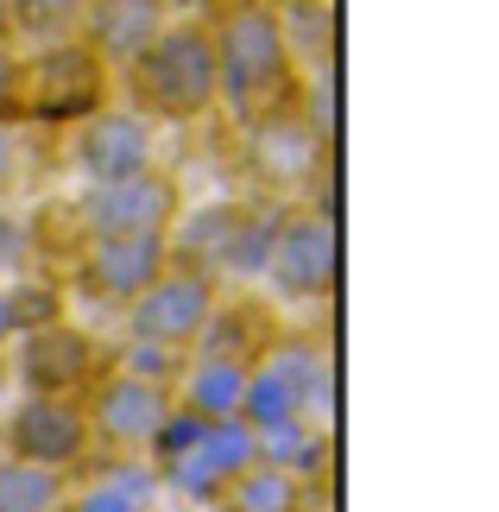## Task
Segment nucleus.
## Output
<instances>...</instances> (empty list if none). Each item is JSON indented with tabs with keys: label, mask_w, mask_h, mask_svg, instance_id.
Masks as SVG:
<instances>
[{
	"label": "nucleus",
	"mask_w": 499,
	"mask_h": 512,
	"mask_svg": "<svg viewBox=\"0 0 499 512\" xmlns=\"http://www.w3.org/2000/svg\"><path fill=\"white\" fill-rule=\"evenodd\" d=\"M209 32H215V114H228L241 133L278 121V114H297L304 76L278 38L272 0H228L209 19Z\"/></svg>",
	"instance_id": "nucleus-1"
},
{
	"label": "nucleus",
	"mask_w": 499,
	"mask_h": 512,
	"mask_svg": "<svg viewBox=\"0 0 499 512\" xmlns=\"http://www.w3.org/2000/svg\"><path fill=\"white\" fill-rule=\"evenodd\" d=\"M114 95L158 127H190L215 114V32L203 13H171L133 64L114 76Z\"/></svg>",
	"instance_id": "nucleus-2"
},
{
	"label": "nucleus",
	"mask_w": 499,
	"mask_h": 512,
	"mask_svg": "<svg viewBox=\"0 0 499 512\" xmlns=\"http://www.w3.org/2000/svg\"><path fill=\"white\" fill-rule=\"evenodd\" d=\"M108 102H121L114 95V70L83 38H57V45L19 51V127L70 133L89 114H102Z\"/></svg>",
	"instance_id": "nucleus-3"
},
{
	"label": "nucleus",
	"mask_w": 499,
	"mask_h": 512,
	"mask_svg": "<svg viewBox=\"0 0 499 512\" xmlns=\"http://www.w3.org/2000/svg\"><path fill=\"white\" fill-rule=\"evenodd\" d=\"M64 159L83 184H121V177L158 171V127L127 102H108L102 114H89L83 127L64 133Z\"/></svg>",
	"instance_id": "nucleus-4"
},
{
	"label": "nucleus",
	"mask_w": 499,
	"mask_h": 512,
	"mask_svg": "<svg viewBox=\"0 0 499 512\" xmlns=\"http://www.w3.org/2000/svg\"><path fill=\"white\" fill-rule=\"evenodd\" d=\"M76 222H83L89 241L171 228L177 222V184H171L165 165L146 171V177H121V184H89L83 196H76Z\"/></svg>",
	"instance_id": "nucleus-5"
},
{
	"label": "nucleus",
	"mask_w": 499,
	"mask_h": 512,
	"mask_svg": "<svg viewBox=\"0 0 499 512\" xmlns=\"http://www.w3.org/2000/svg\"><path fill=\"white\" fill-rule=\"evenodd\" d=\"M209 317H215V285L190 266H171L152 291H139L127 304V323L139 342L152 348H190L209 336Z\"/></svg>",
	"instance_id": "nucleus-6"
},
{
	"label": "nucleus",
	"mask_w": 499,
	"mask_h": 512,
	"mask_svg": "<svg viewBox=\"0 0 499 512\" xmlns=\"http://www.w3.org/2000/svg\"><path fill=\"white\" fill-rule=\"evenodd\" d=\"M266 272L272 285L285 291V298H323L335 285V228L323 209H285V222H278V241L266 253Z\"/></svg>",
	"instance_id": "nucleus-7"
},
{
	"label": "nucleus",
	"mask_w": 499,
	"mask_h": 512,
	"mask_svg": "<svg viewBox=\"0 0 499 512\" xmlns=\"http://www.w3.org/2000/svg\"><path fill=\"white\" fill-rule=\"evenodd\" d=\"M171 228H152V234H108V241H89L83 253V285L95 298H114V304H133L139 291H152L158 279L171 272Z\"/></svg>",
	"instance_id": "nucleus-8"
},
{
	"label": "nucleus",
	"mask_w": 499,
	"mask_h": 512,
	"mask_svg": "<svg viewBox=\"0 0 499 512\" xmlns=\"http://www.w3.org/2000/svg\"><path fill=\"white\" fill-rule=\"evenodd\" d=\"M241 140H247V165L259 171V184H272V190H297L304 177L329 171V140L304 114H278V121L241 133Z\"/></svg>",
	"instance_id": "nucleus-9"
},
{
	"label": "nucleus",
	"mask_w": 499,
	"mask_h": 512,
	"mask_svg": "<svg viewBox=\"0 0 499 512\" xmlns=\"http://www.w3.org/2000/svg\"><path fill=\"white\" fill-rule=\"evenodd\" d=\"M165 19H171V0H89L76 38H83V45L121 76L133 57L165 32Z\"/></svg>",
	"instance_id": "nucleus-10"
},
{
	"label": "nucleus",
	"mask_w": 499,
	"mask_h": 512,
	"mask_svg": "<svg viewBox=\"0 0 499 512\" xmlns=\"http://www.w3.org/2000/svg\"><path fill=\"white\" fill-rule=\"evenodd\" d=\"M19 373H26V386L38 399H64V392L89 386L95 373H102V348L70 323H45V329L26 336V348H19Z\"/></svg>",
	"instance_id": "nucleus-11"
},
{
	"label": "nucleus",
	"mask_w": 499,
	"mask_h": 512,
	"mask_svg": "<svg viewBox=\"0 0 499 512\" xmlns=\"http://www.w3.org/2000/svg\"><path fill=\"white\" fill-rule=\"evenodd\" d=\"M165 418H171L165 386L139 380V373H114V380L95 392V430H108L114 443H146V437H158Z\"/></svg>",
	"instance_id": "nucleus-12"
},
{
	"label": "nucleus",
	"mask_w": 499,
	"mask_h": 512,
	"mask_svg": "<svg viewBox=\"0 0 499 512\" xmlns=\"http://www.w3.org/2000/svg\"><path fill=\"white\" fill-rule=\"evenodd\" d=\"M272 19L297 76L335 70V0H272Z\"/></svg>",
	"instance_id": "nucleus-13"
},
{
	"label": "nucleus",
	"mask_w": 499,
	"mask_h": 512,
	"mask_svg": "<svg viewBox=\"0 0 499 512\" xmlns=\"http://www.w3.org/2000/svg\"><path fill=\"white\" fill-rule=\"evenodd\" d=\"M13 443L26 449V456H38L45 468L70 462L76 449L89 443V418L64 399H32V405H19V418H13Z\"/></svg>",
	"instance_id": "nucleus-14"
},
{
	"label": "nucleus",
	"mask_w": 499,
	"mask_h": 512,
	"mask_svg": "<svg viewBox=\"0 0 499 512\" xmlns=\"http://www.w3.org/2000/svg\"><path fill=\"white\" fill-rule=\"evenodd\" d=\"M83 7H89V0H7L13 45H19V51H32V45H57V38H76V26H83Z\"/></svg>",
	"instance_id": "nucleus-15"
},
{
	"label": "nucleus",
	"mask_w": 499,
	"mask_h": 512,
	"mask_svg": "<svg viewBox=\"0 0 499 512\" xmlns=\"http://www.w3.org/2000/svg\"><path fill=\"white\" fill-rule=\"evenodd\" d=\"M0 127H19V45H0Z\"/></svg>",
	"instance_id": "nucleus-16"
},
{
	"label": "nucleus",
	"mask_w": 499,
	"mask_h": 512,
	"mask_svg": "<svg viewBox=\"0 0 499 512\" xmlns=\"http://www.w3.org/2000/svg\"><path fill=\"white\" fill-rule=\"evenodd\" d=\"M19 171H26V127H0V190H13Z\"/></svg>",
	"instance_id": "nucleus-17"
},
{
	"label": "nucleus",
	"mask_w": 499,
	"mask_h": 512,
	"mask_svg": "<svg viewBox=\"0 0 499 512\" xmlns=\"http://www.w3.org/2000/svg\"><path fill=\"white\" fill-rule=\"evenodd\" d=\"M26 247H32V222H26V215H7V209H0V266L19 260Z\"/></svg>",
	"instance_id": "nucleus-18"
},
{
	"label": "nucleus",
	"mask_w": 499,
	"mask_h": 512,
	"mask_svg": "<svg viewBox=\"0 0 499 512\" xmlns=\"http://www.w3.org/2000/svg\"><path fill=\"white\" fill-rule=\"evenodd\" d=\"M0 45H13V19H7V0H0Z\"/></svg>",
	"instance_id": "nucleus-19"
}]
</instances>
